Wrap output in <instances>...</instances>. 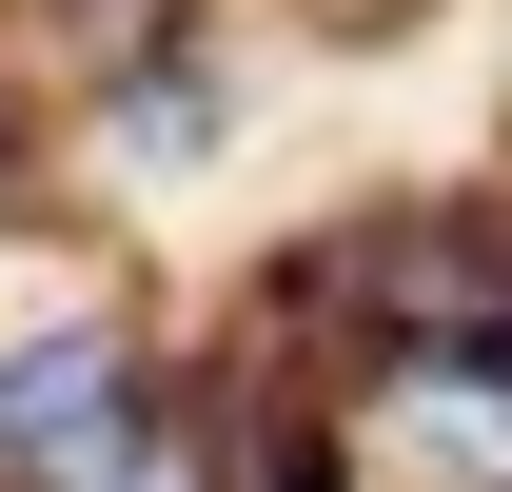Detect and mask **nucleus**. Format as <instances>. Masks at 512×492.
Here are the masks:
<instances>
[{"label": "nucleus", "mask_w": 512, "mask_h": 492, "mask_svg": "<svg viewBox=\"0 0 512 492\" xmlns=\"http://www.w3.org/2000/svg\"><path fill=\"white\" fill-rule=\"evenodd\" d=\"M119 433H138V355L99 335V315H60V335L0 355V473H20V492H99Z\"/></svg>", "instance_id": "1"}]
</instances>
